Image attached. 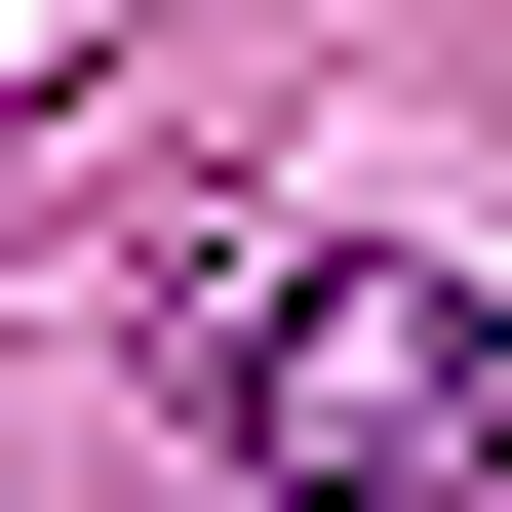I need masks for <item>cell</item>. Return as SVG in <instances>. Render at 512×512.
<instances>
[{
  "label": "cell",
  "mask_w": 512,
  "mask_h": 512,
  "mask_svg": "<svg viewBox=\"0 0 512 512\" xmlns=\"http://www.w3.org/2000/svg\"><path fill=\"white\" fill-rule=\"evenodd\" d=\"M276 512H512V276H237V394H197Z\"/></svg>",
  "instance_id": "cell-1"
}]
</instances>
